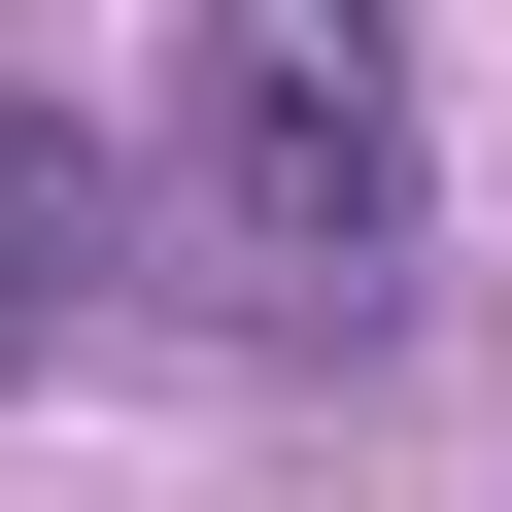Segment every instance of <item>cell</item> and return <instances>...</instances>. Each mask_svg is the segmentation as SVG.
Returning <instances> with one entry per match:
<instances>
[{"label":"cell","mask_w":512,"mask_h":512,"mask_svg":"<svg viewBox=\"0 0 512 512\" xmlns=\"http://www.w3.org/2000/svg\"><path fill=\"white\" fill-rule=\"evenodd\" d=\"M171 171H205V274L274 342L410 308V0H205L171 35Z\"/></svg>","instance_id":"6da1fadb"}]
</instances>
